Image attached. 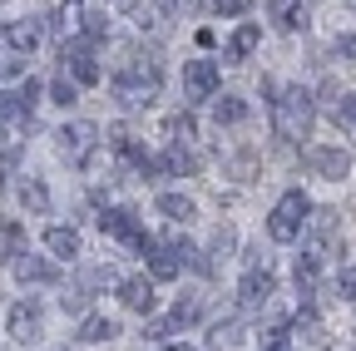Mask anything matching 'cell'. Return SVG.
Listing matches in <instances>:
<instances>
[{"label": "cell", "instance_id": "cell-36", "mask_svg": "<svg viewBox=\"0 0 356 351\" xmlns=\"http://www.w3.org/2000/svg\"><path fill=\"white\" fill-rule=\"evenodd\" d=\"M287 25H292V30H302V25H307V0H302V6H292V10H287Z\"/></svg>", "mask_w": 356, "mask_h": 351}, {"label": "cell", "instance_id": "cell-13", "mask_svg": "<svg viewBox=\"0 0 356 351\" xmlns=\"http://www.w3.org/2000/svg\"><path fill=\"white\" fill-rule=\"evenodd\" d=\"M15 277H20V282H35V287H50V282H60V268H55L50 257L20 252V257H15Z\"/></svg>", "mask_w": 356, "mask_h": 351}, {"label": "cell", "instance_id": "cell-4", "mask_svg": "<svg viewBox=\"0 0 356 351\" xmlns=\"http://www.w3.org/2000/svg\"><path fill=\"white\" fill-rule=\"evenodd\" d=\"M302 228L312 238V257H337L341 252V233H337V213L332 208H312Z\"/></svg>", "mask_w": 356, "mask_h": 351}, {"label": "cell", "instance_id": "cell-15", "mask_svg": "<svg viewBox=\"0 0 356 351\" xmlns=\"http://www.w3.org/2000/svg\"><path fill=\"white\" fill-rule=\"evenodd\" d=\"M40 35H44L40 20H10V25H6V45L20 50V55H30V50L40 45Z\"/></svg>", "mask_w": 356, "mask_h": 351}, {"label": "cell", "instance_id": "cell-8", "mask_svg": "<svg viewBox=\"0 0 356 351\" xmlns=\"http://www.w3.org/2000/svg\"><path fill=\"white\" fill-rule=\"evenodd\" d=\"M60 60L70 65L74 84H99V60H95V45H89V40H70Z\"/></svg>", "mask_w": 356, "mask_h": 351}, {"label": "cell", "instance_id": "cell-30", "mask_svg": "<svg viewBox=\"0 0 356 351\" xmlns=\"http://www.w3.org/2000/svg\"><path fill=\"white\" fill-rule=\"evenodd\" d=\"M168 322H173V332H178V327H188V322H198V297H188V302H178Z\"/></svg>", "mask_w": 356, "mask_h": 351}, {"label": "cell", "instance_id": "cell-6", "mask_svg": "<svg viewBox=\"0 0 356 351\" xmlns=\"http://www.w3.org/2000/svg\"><path fill=\"white\" fill-rule=\"evenodd\" d=\"M6 332H10V341H20V346H35V341L44 336V312H40V302H15L10 317H6Z\"/></svg>", "mask_w": 356, "mask_h": 351}, {"label": "cell", "instance_id": "cell-28", "mask_svg": "<svg viewBox=\"0 0 356 351\" xmlns=\"http://www.w3.org/2000/svg\"><path fill=\"white\" fill-rule=\"evenodd\" d=\"M297 292L302 297L317 292V257H297Z\"/></svg>", "mask_w": 356, "mask_h": 351}, {"label": "cell", "instance_id": "cell-1", "mask_svg": "<svg viewBox=\"0 0 356 351\" xmlns=\"http://www.w3.org/2000/svg\"><path fill=\"white\" fill-rule=\"evenodd\" d=\"M159 84H163V65H159L154 55H139V50H134V55L119 65V74H114V99L129 104V109H144V104L159 99Z\"/></svg>", "mask_w": 356, "mask_h": 351}, {"label": "cell", "instance_id": "cell-35", "mask_svg": "<svg viewBox=\"0 0 356 351\" xmlns=\"http://www.w3.org/2000/svg\"><path fill=\"white\" fill-rule=\"evenodd\" d=\"M213 6H218V15H243L252 0H213Z\"/></svg>", "mask_w": 356, "mask_h": 351}, {"label": "cell", "instance_id": "cell-22", "mask_svg": "<svg viewBox=\"0 0 356 351\" xmlns=\"http://www.w3.org/2000/svg\"><path fill=\"white\" fill-rule=\"evenodd\" d=\"M159 213L173 218V223H188L198 208H193V198H184V193H163V198H159Z\"/></svg>", "mask_w": 356, "mask_h": 351}, {"label": "cell", "instance_id": "cell-21", "mask_svg": "<svg viewBox=\"0 0 356 351\" xmlns=\"http://www.w3.org/2000/svg\"><path fill=\"white\" fill-rule=\"evenodd\" d=\"M257 40H262V30L248 20V25H238V35H233V45H228V60H248L252 50H257Z\"/></svg>", "mask_w": 356, "mask_h": 351}, {"label": "cell", "instance_id": "cell-23", "mask_svg": "<svg viewBox=\"0 0 356 351\" xmlns=\"http://www.w3.org/2000/svg\"><path fill=\"white\" fill-rule=\"evenodd\" d=\"M213 119H218V129H222V124H243V119H248V104H243L238 95H222V99L213 104Z\"/></svg>", "mask_w": 356, "mask_h": 351}, {"label": "cell", "instance_id": "cell-3", "mask_svg": "<svg viewBox=\"0 0 356 351\" xmlns=\"http://www.w3.org/2000/svg\"><path fill=\"white\" fill-rule=\"evenodd\" d=\"M307 213H312V203H307L302 188L282 193L277 208L267 213V233H273V243H297V238H302V223H307Z\"/></svg>", "mask_w": 356, "mask_h": 351}, {"label": "cell", "instance_id": "cell-5", "mask_svg": "<svg viewBox=\"0 0 356 351\" xmlns=\"http://www.w3.org/2000/svg\"><path fill=\"white\" fill-rule=\"evenodd\" d=\"M95 144H99V129L89 124V119H74V124H65L60 134H55V149H60V158H70V163H84L89 154H95Z\"/></svg>", "mask_w": 356, "mask_h": 351}, {"label": "cell", "instance_id": "cell-12", "mask_svg": "<svg viewBox=\"0 0 356 351\" xmlns=\"http://www.w3.org/2000/svg\"><path fill=\"white\" fill-rule=\"evenodd\" d=\"M307 163L322 173V179H332V183H341L346 173H351V154L346 149H312L307 154Z\"/></svg>", "mask_w": 356, "mask_h": 351}, {"label": "cell", "instance_id": "cell-27", "mask_svg": "<svg viewBox=\"0 0 356 351\" xmlns=\"http://www.w3.org/2000/svg\"><path fill=\"white\" fill-rule=\"evenodd\" d=\"M163 134H168V144H193V119L188 114H173L163 124Z\"/></svg>", "mask_w": 356, "mask_h": 351}, {"label": "cell", "instance_id": "cell-25", "mask_svg": "<svg viewBox=\"0 0 356 351\" xmlns=\"http://www.w3.org/2000/svg\"><path fill=\"white\" fill-rule=\"evenodd\" d=\"M124 6H129V20L139 30H159V6L154 0H124Z\"/></svg>", "mask_w": 356, "mask_h": 351}, {"label": "cell", "instance_id": "cell-34", "mask_svg": "<svg viewBox=\"0 0 356 351\" xmlns=\"http://www.w3.org/2000/svg\"><path fill=\"white\" fill-rule=\"evenodd\" d=\"M15 163H20V149H10L6 158H0V188L10 183V173H15Z\"/></svg>", "mask_w": 356, "mask_h": 351}, {"label": "cell", "instance_id": "cell-32", "mask_svg": "<svg viewBox=\"0 0 356 351\" xmlns=\"http://www.w3.org/2000/svg\"><path fill=\"white\" fill-rule=\"evenodd\" d=\"M337 292H341L346 302H356V268H341V277H337Z\"/></svg>", "mask_w": 356, "mask_h": 351}, {"label": "cell", "instance_id": "cell-33", "mask_svg": "<svg viewBox=\"0 0 356 351\" xmlns=\"http://www.w3.org/2000/svg\"><path fill=\"white\" fill-rule=\"evenodd\" d=\"M262 351H292L287 332H282V327H273V332H267V341H262Z\"/></svg>", "mask_w": 356, "mask_h": 351}, {"label": "cell", "instance_id": "cell-20", "mask_svg": "<svg viewBox=\"0 0 356 351\" xmlns=\"http://www.w3.org/2000/svg\"><path fill=\"white\" fill-rule=\"evenodd\" d=\"M25 252V228L20 223H10V218H0V257H20Z\"/></svg>", "mask_w": 356, "mask_h": 351}, {"label": "cell", "instance_id": "cell-9", "mask_svg": "<svg viewBox=\"0 0 356 351\" xmlns=\"http://www.w3.org/2000/svg\"><path fill=\"white\" fill-rule=\"evenodd\" d=\"M184 95L188 99H213L218 95V65L213 60H188L184 65Z\"/></svg>", "mask_w": 356, "mask_h": 351}, {"label": "cell", "instance_id": "cell-16", "mask_svg": "<svg viewBox=\"0 0 356 351\" xmlns=\"http://www.w3.org/2000/svg\"><path fill=\"white\" fill-rule=\"evenodd\" d=\"M55 30H60V40H84V6L79 0H65L55 10Z\"/></svg>", "mask_w": 356, "mask_h": 351}, {"label": "cell", "instance_id": "cell-7", "mask_svg": "<svg viewBox=\"0 0 356 351\" xmlns=\"http://www.w3.org/2000/svg\"><path fill=\"white\" fill-rule=\"evenodd\" d=\"M99 233H109V238H119V243H129V247H149V238H144V228L134 223V213L129 208H104L99 213Z\"/></svg>", "mask_w": 356, "mask_h": 351}, {"label": "cell", "instance_id": "cell-17", "mask_svg": "<svg viewBox=\"0 0 356 351\" xmlns=\"http://www.w3.org/2000/svg\"><path fill=\"white\" fill-rule=\"evenodd\" d=\"M44 247H50L55 257H79V233L74 228H44Z\"/></svg>", "mask_w": 356, "mask_h": 351}, {"label": "cell", "instance_id": "cell-24", "mask_svg": "<svg viewBox=\"0 0 356 351\" xmlns=\"http://www.w3.org/2000/svg\"><path fill=\"white\" fill-rule=\"evenodd\" d=\"M119 336V322H109V317H84V327H79V341H114Z\"/></svg>", "mask_w": 356, "mask_h": 351}, {"label": "cell", "instance_id": "cell-18", "mask_svg": "<svg viewBox=\"0 0 356 351\" xmlns=\"http://www.w3.org/2000/svg\"><path fill=\"white\" fill-rule=\"evenodd\" d=\"M159 168H168V173H198V168H203V158H198L188 144H173V149L163 154V163H159Z\"/></svg>", "mask_w": 356, "mask_h": 351}, {"label": "cell", "instance_id": "cell-11", "mask_svg": "<svg viewBox=\"0 0 356 351\" xmlns=\"http://www.w3.org/2000/svg\"><path fill=\"white\" fill-rule=\"evenodd\" d=\"M119 302L129 307V312H144V317H149L154 302H159V297H154V277H124V282H119Z\"/></svg>", "mask_w": 356, "mask_h": 351}, {"label": "cell", "instance_id": "cell-26", "mask_svg": "<svg viewBox=\"0 0 356 351\" xmlns=\"http://www.w3.org/2000/svg\"><path fill=\"white\" fill-rule=\"evenodd\" d=\"M25 65H30V55L0 45V79H25Z\"/></svg>", "mask_w": 356, "mask_h": 351}, {"label": "cell", "instance_id": "cell-38", "mask_svg": "<svg viewBox=\"0 0 356 351\" xmlns=\"http://www.w3.org/2000/svg\"><path fill=\"white\" fill-rule=\"evenodd\" d=\"M168 351H193V346H168Z\"/></svg>", "mask_w": 356, "mask_h": 351}, {"label": "cell", "instance_id": "cell-14", "mask_svg": "<svg viewBox=\"0 0 356 351\" xmlns=\"http://www.w3.org/2000/svg\"><path fill=\"white\" fill-rule=\"evenodd\" d=\"M273 292H277V282H273V272H248L243 277V287H238V297H243V307H267L273 302Z\"/></svg>", "mask_w": 356, "mask_h": 351}, {"label": "cell", "instance_id": "cell-10", "mask_svg": "<svg viewBox=\"0 0 356 351\" xmlns=\"http://www.w3.org/2000/svg\"><path fill=\"white\" fill-rule=\"evenodd\" d=\"M178 268H184V243H149V272L159 277V282H168V277H178Z\"/></svg>", "mask_w": 356, "mask_h": 351}, {"label": "cell", "instance_id": "cell-37", "mask_svg": "<svg viewBox=\"0 0 356 351\" xmlns=\"http://www.w3.org/2000/svg\"><path fill=\"white\" fill-rule=\"evenodd\" d=\"M337 55H346V60H356V35H346V40H337Z\"/></svg>", "mask_w": 356, "mask_h": 351}, {"label": "cell", "instance_id": "cell-31", "mask_svg": "<svg viewBox=\"0 0 356 351\" xmlns=\"http://www.w3.org/2000/svg\"><path fill=\"white\" fill-rule=\"evenodd\" d=\"M222 346H238L243 341V322H218V332H213Z\"/></svg>", "mask_w": 356, "mask_h": 351}, {"label": "cell", "instance_id": "cell-29", "mask_svg": "<svg viewBox=\"0 0 356 351\" xmlns=\"http://www.w3.org/2000/svg\"><path fill=\"white\" fill-rule=\"evenodd\" d=\"M55 104H60V109H70V104H79V84H74V79H65V74L55 79Z\"/></svg>", "mask_w": 356, "mask_h": 351}, {"label": "cell", "instance_id": "cell-19", "mask_svg": "<svg viewBox=\"0 0 356 351\" xmlns=\"http://www.w3.org/2000/svg\"><path fill=\"white\" fill-rule=\"evenodd\" d=\"M20 203H25L35 218H44V213H50V188H44L40 179H25V183H20Z\"/></svg>", "mask_w": 356, "mask_h": 351}, {"label": "cell", "instance_id": "cell-2", "mask_svg": "<svg viewBox=\"0 0 356 351\" xmlns=\"http://www.w3.org/2000/svg\"><path fill=\"white\" fill-rule=\"evenodd\" d=\"M312 119H317V104H312V95L302 90V84L277 90V99H273V129L287 144H297V139L312 134Z\"/></svg>", "mask_w": 356, "mask_h": 351}]
</instances>
